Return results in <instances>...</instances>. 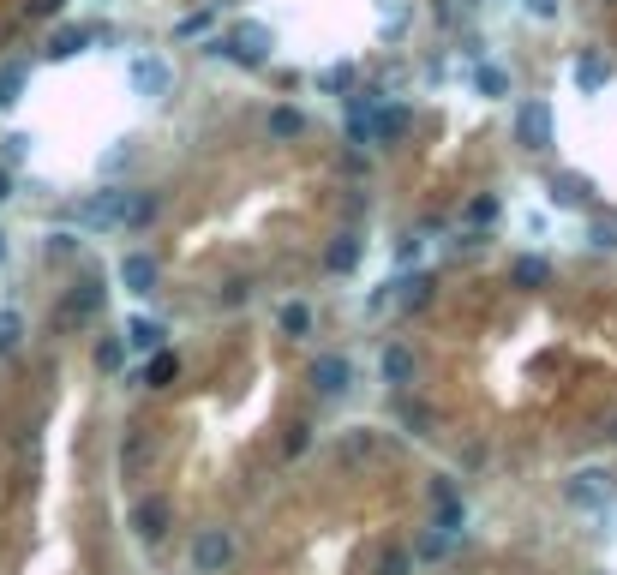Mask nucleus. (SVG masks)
I'll return each mask as SVG.
<instances>
[{
	"instance_id": "obj_1",
	"label": "nucleus",
	"mask_w": 617,
	"mask_h": 575,
	"mask_svg": "<svg viewBox=\"0 0 617 575\" xmlns=\"http://www.w3.org/2000/svg\"><path fill=\"white\" fill-rule=\"evenodd\" d=\"M150 216H156V198L150 192H126V186H108V192L78 204L84 228H144Z\"/></svg>"
},
{
	"instance_id": "obj_2",
	"label": "nucleus",
	"mask_w": 617,
	"mask_h": 575,
	"mask_svg": "<svg viewBox=\"0 0 617 575\" xmlns=\"http://www.w3.org/2000/svg\"><path fill=\"white\" fill-rule=\"evenodd\" d=\"M276 48V36H270V24H234V36L228 42H210V54H234V60H246V66H258L264 54Z\"/></svg>"
},
{
	"instance_id": "obj_3",
	"label": "nucleus",
	"mask_w": 617,
	"mask_h": 575,
	"mask_svg": "<svg viewBox=\"0 0 617 575\" xmlns=\"http://www.w3.org/2000/svg\"><path fill=\"white\" fill-rule=\"evenodd\" d=\"M192 564H198V575H222L234 564V540H228L222 528H204L198 546H192Z\"/></svg>"
},
{
	"instance_id": "obj_4",
	"label": "nucleus",
	"mask_w": 617,
	"mask_h": 575,
	"mask_svg": "<svg viewBox=\"0 0 617 575\" xmlns=\"http://www.w3.org/2000/svg\"><path fill=\"white\" fill-rule=\"evenodd\" d=\"M516 138H522L528 150H546V144H552V108H546V102H522V108H516Z\"/></svg>"
},
{
	"instance_id": "obj_5",
	"label": "nucleus",
	"mask_w": 617,
	"mask_h": 575,
	"mask_svg": "<svg viewBox=\"0 0 617 575\" xmlns=\"http://www.w3.org/2000/svg\"><path fill=\"white\" fill-rule=\"evenodd\" d=\"M564 492H570V504H582V510H600V504H612V474L588 468V474H576Z\"/></svg>"
},
{
	"instance_id": "obj_6",
	"label": "nucleus",
	"mask_w": 617,
	"mask_h": 575,
	"mask_svg": "<svg viewBox=\"0 0 617 575\" xmlns=\"http://www.w3.org/2000/svg\"><path fill=\"white\" fill-rule=\"evenodd\" d=\"M348 360L342 354H318L312 360V384H318V396H348Z\"/></svg>"
},
{
	"instance_id": "obj_7",
	"label": "nucleus",
	"mask_w": 617,
	"mask_h": 575,
	"mask_svg": "<svg viewBox=\"0 0 617 575\" xmlns=\"http://www.w3.org/2000/svg\"><path fill=\"white\" fill-rule=\"evenodd\" d=\"M132 90H138L144 102H156V96L168 90V66H162L156 54H138V60H132Z\"/></svg>"
},
{
	"instance_id": "obj_8",
	"label": "nucleus",
	"mask_w": 617,
	"mask_h": 575,
	"mask_svg": "<svg viewBox=\"0 0 617 575\" xmlns=\"http://www.w3.org/2000/svg\"><path fill=\"white\" fill-rule=\"evenodd\" d=\"M120 288L126 294H150L156 288V258L150 252H126L120 258Z\"/></svg>"
},
{
	"instance_id": "obj_9",
	"label": "nucleus",
	"mask_w": 617,
	"mask_h": 575,
	"mask_svg": "<svg viewBox=\"0 0 617 575\" xmlns=\"http://www.w3.org/2000/svg\"><path fill=\"white\" fill-rule=\"evenodd\" d=\"M96 312H102V282L84 276V282L66 294V312H60V318H96Z\"/></svg>"
},
{
	"instance_id": "obj_10",
	"label": "nucleus",
	"mask_w": 617,
	"mask_h": 575,
	"mask_svg": "<svg viewBox=\"0 0 617 575\" xmlns=\"http://www.w3.org/2000/svg\"><path fill=\"white\" fill-rule=\"evenodd\" d=\"M546 198L564 204V210H576V204H588V180H582V174H552V180H546Z\"/></svg>"
},
{
	"instance_id": "obj_11",
	"label": "nucleus",
	"mask_w": 617,
	"mask_h": 575,
	"mask_svg": "<svg viewBox=\"0 0 617 575\" xmlns=\"http://www.w3.org/2000/svg\"><path fill=\"white\" fill-rule=\"evenodd\" d=\"M510 282H516V288H546V282H552V264H546L540 252H528V258L510 264Z\"/></svg>"
},
{
	"instance_id": "obj_12",
	"label": "nucleus",
	"mask_w": 617,
	"mask_h": 575,
	"mask_svg": "<svg viewBox=\"0 0 617 575\" xmlns=\"http://www.w3.org/2000/svg\"><path fill=\"white\" fill-rule=\"evenodd\" d=\"M132 528H138V540H162V528H168V504H162V498H144L138 516H132Z\"/></svg>"
},
{
	"instance_id": "obj_13",
	"label": "nucleus",
	"mask_w": 617,
	"mask_h": 575,
	"mask_svg": "<svg viewBox=\"0 0 617 575\" xmlns=\"http://www.w3.org/2000/svg\"><path fill=\"white\" fill-rule=\"evenodd\" d=\"M162 336H168V330H162L156 318H132V324H126V348H144V354H156V348H162Z\"/></svg>"
},
{
	"instance_id": "obj_14",
	"label": "nucleus",
	"mask_w": 617,
	"mask_h": 575,
	"mask_svg": "<svg viewBox=\"0 0 617 575\" xmlns=\"http://www.w3.org/2000/svg\"><path fill=\"white\" fill-rule=\"evenodd\" d=\"M606 78H612V66H606L600 54H582V60H576V84H582V90H606Z\"/></svg>"
},
{
	"instance_id": "obj_15",
	"label": "nucleus",
	"mask_w": 617,
	"mask_h": 575,
	"mask_svg": "<svg viewBox=\"0 0 617 575\" xmlns=\"http://www.w3.org/2000/svg\"><path fill=\"white\" fill-rule=\"evenodd\" d=\"M84 42H90V30L78 24V30H60V36L48 42V54H54V60H72V54H84Z\"/></svg>"
},
{
	"instance_id": "obj_16",
	"label": "nucleus",
	"mask_w": 617,
	"mask_h": 575,
	"mask_svg": "<svg viewBox=\"0 0 617 575\" xmlns=\"http://www.w3.org/2000/svg\"><path fill=\"white\" fill-rule=\"evenodd\" d=\"M360 264V240L354 234H336V246H330V270H354Z\"/></svg>"
},
{
	"instance_id": "obj_17",
	"label": "nucleus",
	"mask_w": 617,
	"mask_h": 575,
	"mask_svg": "<svg viewBox=\"0 0 617 575\" xmlns=\"http://www.w3.org/2000/svg\"><path fill=\"white\" fill-rule=\"evenodd\" d=\"M174 378H180V360H174V354H162V348H156V360H150V366H144V384H174Z\"/></svg>"
},
{
	"instance_id": "obj_18",
	"label": "nucleus",
	"mask_w": 617,
	"mask_h": 575,
	"mask_svg": "<svg viewBox=\"0 0 617 575\" xmlns=\"http://www.w3.org/2000/svg\"><path fill=\"white\" fill-rule=\"evenodd\" d=\"M384 378H390V384H408V378H414V354H408V348H390V354H384Z\"/></svg>"
},
{
	"instance_id": "obj_19",
	"label": "nucleus",
	"mask_w": 617,
	"mask_h": 575,
	"mask_svg": "<svg viewBox=\"0 0 617 575\" xmlns=\"http://www.w3.org/2000/svg\"><path fill=\"white\" fill-rule=\"evenodd\" d=\"M270 132H276V138H300V132H306V120H300L294 108H276V114H270Z\"/></svg>"
},
{
	"instance_id": "obj_20",
	"label": "nucleus",
	"mask_w": 617,
	"mask_h": 575,
	"mask_svg": "<svg viewBox=\"0 0 617 575\" xmlns=\"http://www.w3.org/2000/svg\"><path fill=\"white\" fill-rule=\"evenodd\" d=\"M96 366H102V372H120V366H126V342H120V336H108V342L96 348Z\"/></svg>"
},
{
	"instance_id": "obj_21",
	"label": "nucleus",
	"mask_w": 617,
	"mask_h": 575,
	"mask_svg": "<svg viewBox=\"0 0 617 575\" xmlns=\"http://www.w3.org/2000/svg\"><path fill=\"white\" fill-rule=\"evenodd\" d=\"M18 336H24V318H18V312H0V354H12Z\"/></svg>"
},
{
	"instance_id": "obj_22",
	"label": "nucleus",
	"mask_w": 617,
	"mask_h": 575,
	"mask_svg": "<svg viewBox=\"0 0 617 575\" xmlns=\"http://www.w3.org/2000/svg\"><path fill=\"white\" fill-rule=\"evenodd\" d=\"M588 246H594V252H617V222H594V228H588Z\"/></svg>"
},
{
	"instance_id": "obj_23",
	"label": "nucleus",
	"mask_w": 617,
	"mask_h": 575,
	"mask_svg": "<svg viewBox=\"0 0 617 575\" xmlns=\"http://www.w3.org/2000/svg\"><path fill=\"white\" fill-rule=\"evenodd\" d=\"M474 84H480L486 96H504V90H510V78H504L498 66H480V72H474Z\"/></svg>"
},
{
	"instance_id": "obj_24",
	"label": "nucleus",
	"mask_w": 617,
	"mask_h": 575,
	"mask_svg": "<svg viewBox=\"0 0 617 575\" xmlns=\"http://www.w3.org/2000/svg\"><path fill=\"white\" fill-rule=\"evenodd\" d=\"M282 330H288V336H306V330H312V312H306V306H282Z\"/></svg>"
},
{
	"instance_id": "obj_25",
	"label": "nucleus",
	"mask_w": 617,
	"mask_h": 575,
	"mask_svg": "<svg viewBox=\"0 0 617 575\" xmlns=\"http://www.w3.org/2000/svg\"><path fill=\"white\" fill-rule=\"evenodd\" d=\"M18 90H24V66H6V72H0V108L18 102Z\"/></svg>"
},
{
	"instance_id": "obj_26",
	"label": "nucleus",
	"mask_w": 617,
	"mask_h": 575,
	"mask_svg": "<svg viewBox=\"0 0 617 575\" xmlns=\"http://www.w3.org/2000/svg\"><path fill=\"white\" fill-rule=\"evenodd\" d=\"M396 288H402V306H426V288H432V282L414 276V282H396Z\"/></svg>"
},
{
	"instance_id": "obj_27",
	"label": "nucleus",
	"mask_w": 617,
	"mask_h": 575,
	"mask_svg": "<svg viewBox=\"0 0 617 575\" xmlns=\"http://www.w3.org/2000/svg\"><path fill=\"white\" fill-rule=\"evenodd\" d=\"M378 575H408V552H396V546H390V552L378 558Z\"/></svg>"
},
{
	"instance_id": "obj_28",
	"label": "nucleus",
	"mask_w": 617,
	"mask_h": 575,
	"mask_svg": "<svg viewBox=\"0 0 617 575\" xmlns=\"http://www.w3.org/2000/svg\"><path fill=\"white\" fill-rule=\"evenodd\" d=\"M348 78H354V72H348V66H330V72H324V78H318V84H324V90H348Z\"/></svg>"
},
{
	"instance_id": "obj_29",
	"label": "nucleus",
	"mask_w": 617,
	"mask_h": 575,
	"mask_svg": "<svg viewBox=\"0 0 617 575\" xmlns=\"http://www.w3.org/2000/svg\"><path fill=\"white\" fill-rule=\"evenodd\" d=\"M402 420H408L414 432H426V426H432V414H426V408H414V402H402Z\"/></svg>"
},
{
	"instance_id": "obj_30",
	"label": "nucleus",
	"mask_w": 617,
	"mask_h": 575,
	"mask_svg": "<svg viewBox=\"0 0 617 575\" xmlns=\"http://www.w3.org/2000/svg\"><path fill=\"white\" fill-rule=\"evenodd\" d=\"M468 216H474V222H492V216H498V198H474V210H468Z\"/></svg>"
},
{
	"instance_id": "obj_31",
	"label": "nucleus",
	"mask_w": 617,
	"mask_h": 575,
	"mask_svg": "<svg viewBox=\"0 0 617 575\" xmlns=\"http://www.w3.org/2000/svg\"><path fill=\"white\" fill-rule=\"evenodd\" d=\"M60 6H66V0H30V12H36V18H48V12H60Z\"/></svg>"
},
{
	"instance_id": "obj_32",
	"label": "nucleus",
	"mask_w": 617,
	"mask_h": 575,
	"mask_svg": "<svg viewBox=\"0 0 617 575\" xmlns=\"http://www.w3.org/2000/svg\"><path fill=\"white\" fill-rule=\"evenodd\" d=\"M6 198H12V174L0 168V204H6Z\"/></svg>"
},
{
	"instance_id": "obj_33",
	"label": "nucleus",
	"mask_w": 617,
	"mask_h": 575,
	"mask_svg": "<svg viewBox=\"0 0 617 575\" xmlns=\"http://www.w3.org/2000/svg\"><path fill=\"white\" fill-rule=\"evenodd\" d=\"M0 258H6V234H0Z\"/></svg>"
}]
</instances>
